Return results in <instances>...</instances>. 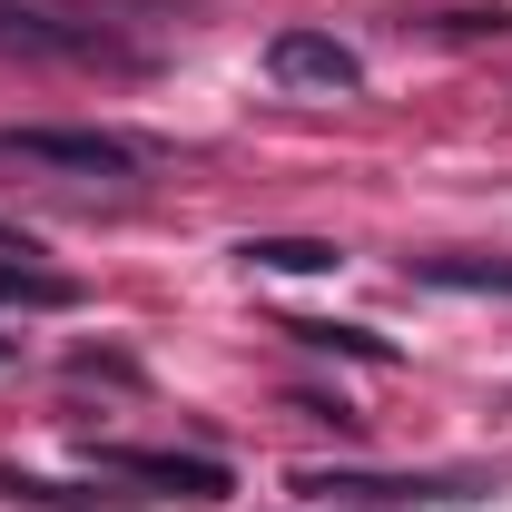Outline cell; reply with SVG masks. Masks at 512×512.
<instances>
[{
	"label": "cell",
	"mask_w": 512,
	"mask_h": 512,
	"mask_svg": "<svg viewBox=\"0 0 512 512\" xmlns=\"http://www.w3.org/2000/svg\"><path fill=\"white\" fill-rule=\"evenodd\" d=\"M266 79L296 89V99H355V89H365V60H355L335 30H276V40H266Z\"/></svg>",
	"instance_id": "1"
},
{
	"label": "cell",
	"mask_w": 512,
	"mask_h": 512,
	"mask_svg": "<svg viewBox=\"0 0 512 512\" xmlns=\"http://www.w3.org/2000/svg\"><path fill=\"white\" fill-rule=\"evenodd\" d=\"M0 50H30V60H128L99 20H60L50 0H0Z\"/></svg>",
	"instance_id": "2"
},
{
	"label": "cell",
	"mask_w": 512,
	"mask_h": 512,
	"mask_svg": "<svg viewBox=\"0 0 512 512\" xmlns=\"http://www.w3.org/2000/svg\"><path fill=\"white\" fill-rule=\"evenodd\" d=\"M296 493H316V503H365V512H404V503H463L473 483L463 473H296Z\"/></svg>",
	"instance_id": "3"
},
{
	"label": "cell",
	"mask_w": 512,
	"mask_h": 512,
	"mask_svg": "<svg viewBox=\"0 0 512 512\" xmlns=\"http://www.w3.org/2000/svg\"><path fill=\"white\" fill-rule=\"evenodd\" d=\"M10 158H40V168H79V178H128L138 148L109 138V128H0Z\"/></svg>",
	"instance_id": "4"
},
{
	"label": "cell",
	"mask_w": 512,
	"mask_h": 512,
	"mask_svg": "<svg viewBox=\"0 0 512 512\" xmlns=\"http://www.w3.org/2000/svg\"><path fill=\"white\" fill-rule=\"evenodd\" d=\"M109 473L128 483H158V493H188V503H227V463H207V453H99Z\"/></svg>",
	"instance_id": "5"
},
{
	"label": "cell",
	"mask_w": 512,
	"mask_h": 512,
	"mask_svg": "<svg viewBox=\"0 0 512 512\" xmlns=\"http://www.w3.org/2000/svg\"><path fill=\"white\" fill-rule=\"evenodd\" d=\"M247 266H266V276H335L345 266V247L335 237H247Z\"/></svg>",
	"instance_id": "6"
},
{
	"label": "cell",
	"mask_w": 512,
	"mask_h": 512,
	"mask_svg": "<svg viewBox=\"0 0 512 512\" xmlns=\"http://www.w3.org/2000/svg\"><path fill=\"white\" fill-rule=\"evenodd\" d=\"M414 276L453 296H512V256H414Z\"/></svg>",
	"instance_id": "7"
},
{
	"label": "cell",
	"mask_w": 512,
	"mask_h": 512,
	"mask_svg": "<svg viewBox=\"0 0 512 512\" xmlns=\"http://www.w3.org/2000/svg\"><path fill=\"white\" fill-rule=\"evenodd\" d=\"M0 306H79V276H50V266H0Z\"/></svg>",
	"instance_id": "8"
},
{
	"label": "cell",
	"mask_w": 512,
	"mask_h": 512,
	"mask_svg": "<svg viewBox=\"0 0 512 512\" xmlns=\"http://www.w3.org/2000/svg\"><path fill=\"white\" fill-rule=\"evenodd\" d=\"M296 345H316V355H355V365H394V345L365 335V325H286Z\"/></svg>",
	"instance_id": "9"
},
{
	"label": "cell",
	"mask_w": 512,
	"mask_h": 512,
	"mask_svg": "<svg viewBox=\"0 0 512 512\" xmlns=\"http://www.w3.org/2000/svg\"><path fill=\"white\" fill-rule=\"evenodd\" d=\"M0 493H10V503H50V512H69V503H119V493H69V483H30V473H0Z\"/></svg>",
	"instance_id": "10"
},
{
	"label": "cell",
	"mask_w": 512,
	"mask_h": 512,
	"mask_svg": "<svg viewBox=\"0 0 512 512\" xmlns=\"http://www.w3.org/2000/svg\"><path fill=\"white\" fill-rule=\"evenodd\" d=\"M10 355H20V345H10V335H0V365H10Z\"/></svg>",
	"instance_id": "11"
}]
</instances>
